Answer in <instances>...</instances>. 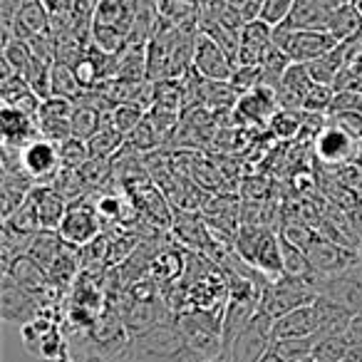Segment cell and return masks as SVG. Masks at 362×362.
Here are the masks:
<instances>
[{
    "label": "cell",
    "mask_w": 362,
    "mask_h": 362,
    "mask_svg": "<svg viewBox=\"0 0 362 362\" xmlns=\"http://www.w3.org/2000/svg\"><path fill=\"white\" fill-rule=\"evenodd\" d=\"M313 85H315V82H313L310 72H308V65L293 62L276 87L281 110H293V112L303 110V102H305V97Z\"/></svg>",
    "instance_id": "e0dca14e"
},
{
    "label": "cell",
    "mask_w": 362,
    "mask_h": 362,
    "mask_svg": "<svg viewBox=\"0 0 362 362\" xmlns=\"http://www.w3.org/2000/svg\"><path fill=\"white\" fill-rule=\"evenodd\" d=\"M52 97H65V100L75 102L82 97V85L77 77L75 67L67 62H55L52 65Z\"/></svg>",
    "instance_id": "4316f807"
},
{
    "label": "cell",
    "mask_w": 362,
    "mask_h": 362,
    "mask_svg": "<svg viewBox=\"0 0 362 362\" xmlns=\"http://www.w3.org/2000/svg\"><path fill=\"white\" fill-rule=\"evenodd\" d=\"M317 296L327 298L335 305L345 308L352 315H362V268L337 273V276H315Z\"/></svg>",
    "instance_id": "52a82bcc"
},
{
    "label": "cell",
    "mask_w": 362,
    "mask_h": 362,
    "mask_svg": "<svg viewBox=\"0 0 362 362\" xmlns=\"http://www.w3.org/2000/svg\"><path fill=\"white\" fill-rule=\"evenodd\" d=\"M60 159H62V166H67V169H82V166L92 159L90 146H87V141L77 139V136H70V139H65L60 144Z\"/></svg>",
    "instance_id": "4dcf8cb0"
},
{
    "label": "cell",
    "mask_w": 362,
    "mask_h": 362,
    "mask_svg": "<svg viewBox=\"0 0 362 362\" xmlns=\"http://www.w3.org/2000/svg\"><path fill=\"white\" fill-rule=\"evenodd\" d=\"M110 174V164L107 159H90L82 166V176H85V184H100V179H107Z\"/></svg>",
    "instance_id": "d590c367"
},
{
    "label": "cell",
    "mask_w": 362,
    "mask_h": 362,
    "mask_svg": "<svg viewBox=\"0 0 362 362\" xmlns=\"http://www.w3.org/2000/svg\"><path fill=\"white\" fill-rule=\"evenodd\" d=\"M0 127H3V146H11V149H25L28 144L42 136L35 117L13 110V107H3Z\"/></svg>",
    "instance_id": "9a60e30c"
},
{
    "label": "cell",
    "mask_w": 362,
    "mask_h": 362,
    "mask_svg": "<svg viewBox=\"0 0 362 362\" xmlns=\"http://www.w3.org/2000/svg\"><path fill=\"white\" fill-rule=\"evenodd\" d=\"M199 0H156V16L176 28H197Z\"/></svg>",
    "instance_id": "7402d4cb"
},
{
    "label": "cell",
    "mask_w": 362,
    "mask_h": 362,
    "mask_svg": "<svg viewBox=\"0 0 362 362\" xmlns=\"http://www.w3.org/2000/svg\"><path fill=\"white\" fill-rule=\"evenodd\" d=\"M57 233L67 246L85 248L100 236V211L87 202H70Z\"/></svg>",
    "instance_id": "9c48e42d"
},
{
    "label": "cell",
    "mask_w": 362,
    "mask_h": 362,
    "mask_svg": "<svg viewBox=\"0 0 362 362\" xmlns=\"http://www.w3.org/2000/svg\"><path fill=\"white\" fill-rule=\"evenodd\" d=\"M176 322L202 360L223 355V313L214 308H187L176 315Z\"/></svg>",
    "instance_id": "3957f363"
},
{
    "label": "cell",
    "mask_w": 362,
    "mask_h": 362,
    "mask_svg": "<svg viewBox=\"0 0 362 362\" xmlns=\"http://www.w3.org/2000/svg\"><path fill=\"white\" fill-rule=\"evenodd\" d=\"M281 258H283V276L288 278H308L313 276L310 261L303 248L293 246L291 241L281 238Z\"/></svg>",
    "instance_id": "83f0119b"
},
{
    "label": "cell",
    "mask_w": 362,
    "mask_h": 362,
    "mask_svg": "<svg viewBox=\"0 0 362 362\" xmlns=\"http://www.w3.org/2000/svg\"><path fill=\"white\" fill-rule=\"evenodd\" d=\"M335 112H362V90H335L327 115Z\"/></svg>",
    "instance_id": "e575fe53"
},
{
    "label": "cell",
    "mask_w": 362,
    "mask_h": 362,
    "mask_svg": "<svg viewBox=\"0 0 362 362\" xmlns=\"http://www.w3.org/2000/svg\"><path fill=\"white\" fill-rule=\"evenodd\" d=\"M194 70H197L204 80L231 82L233 72H236V62H233V57L228 55L209 33L199 30L197 52H194Z\"/></svg>",
    "instance_id": "30bf717a"
},
{
    "label": "cell",
    "mask_w": 362,
    "mask_h": 362,
    "mask_svg": "<svg viewBox=\"0 0 362 362\" xmlns=\"http://www.w3.org/2000/svg\"><path fill=\"white\" fill-rule=\"evenodd\" d=\"M161 144V134L156 132V127L151 124L149 117H144L141 119V124L136 127L134 132H132L129 136H127V146L134 151H149L154 149V146Z\"/></svg>",
    "instance_id": "1f68e13d"
},
{
    "label": "cell",
    "mask_w": 362,
    "mask_h": 362,
    "mask_svg": "<svg viewBox=\"0 0 362 362\" xmlns=\"http://www.w3.org/2000/svg\"><path fill=\"white\" fill-rule=\"evenodd\" d=\"M360 141L352 139L347 132H342L335 124H325L317 132L315 139V151L320 156V161L325 164H345V161H355Z\"/></svg>",
    "instance_id": "5bb4252c"
},
{
    "label": "cell",
    "mask_w": 362,
    "mask_h": 362,
    "mask_svg": "<svg viewBox=\"0 0 362 362\" xmlns=\"http://www.w3.org/2000/svg\"><path fill=\"white\" fill-rule=\"evenodd\" d=\"M3 276H11L13 281L23 288V291L33 293V296L40 298V300L47 296V291H57V288L52 286V281H50V276H47L45 268H42L37 261H33L28 253L18 256L16 261L3 271Z\"/></svg>",
    "instance_id": "2e32d148"
},
{
    "label": "cell",
    "mask_w": 362,
    "mask_h": 362,
    "mask_svg": "<svg viewBox=\"0 0 362 362\" xmlns=\"http://www.w3.org/2000/svg\"><path fill=\"white\" fill-rule=\"evenodd\" d=\"M327 124L340 127L352 139L362 141V112H335V115L327 117Z\"/></svg>",
    "instance_id": "836d02e7"
},
{
    "label": "cell",
    "mask_w": 362,
    "mask_h": 362,
    "mask_svg": "<svg viewBox=\"0 0 362 362\" xmlns=\"http://www.w3.org/2000/svg\"><path fill=\"white\" fill-rule=\"evenodd\" d=\"M21 164L37 187H40V184H52L55 176L60 174V169H62L60 144L40 136V139H35L33 144H28L25 149L21 151Z\"/></svg>",
    "instance_id": "8fae6325"
},
{
    "label": "cell",
    "mask_w": 362,
    "mask_h": 362,
    "mask_svg": "<svg viewBox=\"0 0 362 362\" xmlns=\"http://www.w3.org/2000/svg\"><path fill=\"white\" fill-rule=\"evenodd\" d=\"M330 16L332 8L327 0H296L286 25L296 30H325Z\"/></svg>",
    "instance_id": "ffe728a7"
},
{
    "label": "cell",
    "mask_w": 362,
    "mask_h": 362,
    "mask_svg": "<svg viewBox=\"0 0 362 362\" xmlns=\"http://www.w3.org/2000/svg\"><path fill=\"white\" fill-rule=\"evenodd\" d=\"M352 3H355V6L360 8V13H362V0H352Z\"/></svg>",
    "instance_id": "60d3db41"
},
{
    "label": "cell",
    "mask_w": 362,
    "mask_h": 362,
    "mask_svg": "<svg viewBox=\"0 0 362 362\" xmlns=\"http://www.w3.org/2000/svg\"><path fill=\"white\" fill-rule=\"evenodd\" d=\"M345 65H347V47L345 42H340L327 55L308 62V72H310L313 82H317V85H335V80L345 70Z\"/></svg>",
    "instance_id": "44dd1931"
},
{
    "label": "cell",
    "mask_w": 362,
    "mask_h": 362,
    "mask_svg": "<svg viewBox=\"0 0 362 362\" xmlns=\"http://www.w3.org/2000/svg\"><path fill=\"white\" fill-rule=\"evenodd\" d=\"M261 362H283V360H281V357H278V355H276V352H273V350H271V352H268V355H266V357H263V360H261Z\"/></svg>",
    "instance_id": "f35d334b"
},
{
    "label": "cell",
    "mask_w": 362,
    "mask_h": 362,
    "mask_svg": "<svg viewBox=\"0 0 362 362\" xmlns=\"http://www.w3.org/2000/svg\"><path fill=\"white\" fill-rule=\"evenodd\" d=\"M273 42L291 57V62H300V65H308L340 45V40L327 30H296L286 23L273 28Z\"/></svg>",
    "instance_id": "5b68a950"
},
{
    "label": "cell",
    "mask_w": 362,
    "mask_h": 362,
    "mask_svg": "<svg viewBox=\"0 0 362 362\" xmlns=\"http://www.w3.org/2000/svg\"><path fill=\"white\" fill-rule=\"evenodd\" d=\"M62 248H65V241L60 238V233L57 231H37L35 238H33L30 248H28V256L33 258V261L40 263L45 271H50V266L55 263V258L62 253Z\"/></svg>",
    "instance_id": "cb8c5ba5"
},
{
    "label": "cell",
    "mask_w": 362,
    "mask_h": 362,
    "mask_svg": "<svg viewBox=\"0 0 362 362\" xmlns=\"http://www.w3.org/2000/svg\"><path fill=\"white\" fill-rule=\"evenodd\" d=\"M273 42V25H268L266 21L256 18V21H246V25L241 28V47H238V65H261L263 52L268 50V45Z\"/></svg>",
    "instance_id": "ac0fdd59"
},
{
    "label": "cell",
    "mask_w": 362,
    "mask_h": 362,
    "mask_svg": "<svg viewBox=\"0 0 362 362\" xmlns=\"http://www.w3.org/2000/svg\"><path fill=\"white\" fill-rule=\"evenodd\" d=\"M52 65L55 62L40 60V57H33L30 67L25 72V82L33 92H35L40 100H47L52 97Z\"/></svg>",
    "instance_id": "f1b7e54d"
},
{
    "label": "cell",
    "mask_w": 362,
    "mask_h": 362,
    "mask_svg": "<svg viewBox=\"0 0 362 362\" xmlns=\"http://www.w3.org/2000/svg\"><path fill=\"white\" fill-rule=\"evenodd\" d=\"M345 340L350 345H362V315H352L350 325L345 330Z\"/></svg>",
    "instance_id": "8d00e7d4"
},
{
    "label": "cell",
    "mask_w": 362,
    "mask_h": 362,
    "mask_svg": "<svg viewBox=\"0 0 362 362\" xmlns=\"http://www.w3.org/2000/svg\"><path fill=\"white\" fill-rule=\"evenodd\" d=\"M342 362H362V345H350V352Z\"/></svg>",
    "instance_id": "74e56055"
},
{
    "label": "cell",
    "mask_w": 362,
    "mask_h": 362,
    "mask_svg": "<svg viewBox=\"0 0 362 362\" xmlns=\"http://www.w3.org/2000/svg\"><path fill=\"white\" fill-rule=\"evenodd\" d=\"M238 256L253 268L261 271L268 281L283 278V258H281V236L256 223H243L236 233Z\"/></svg>",
    "instance_id": "7a4b0ae2"
},
{
    "label": "cell",
    "mask_w": 362,
    "mask_h": 362,
    "mask_svg": "<svg viewBox=\"0 0 362 362\" xmlns=\"http://www.w3.org/2000/svg\"><path fill=\"white\" fill-rule=\"evenodd\" d=\"M308 261H310L313 276H337V273L352 271L360 266V256L345 246V243L330 241V238H320L310 243L308 248Z\"/></svg>",
    "instance_id": "ba28073f"
},
{
    "label": "cell",
    "mask_w": 362,
    "mask_h": 362,
    "mask_svg": "<svg viewBox=\"0 0 362 362\" xmlns=\"http://www.w3.org/2000/svg\"><path fill=\"white\" fill-rule=\"evenodd\" d=\"M202 362H226V360H221V357H214V360H202Z\"/></svg>",
    "instance_id": "ab89813d"
},
{
    "label": "cell",
    "mask_w": 362,
    "mask_h": 362,
    "mask_svg": "<svg viewBox=\"0 0 362 362\" xmlns=\"http://www.w3.org/2000/svg\"><path fill=\"white\" fill-rule=\"evenodd\" d=\"M33 202H35V214H37V221H40V228L57 231L62 218H65L70 202L52 184H40V187L33 189Z\"/></svg>",
    "instance_id": "d6986e66"
},
{
    "label": "cell",
    "mask_w": 362,
    "mask_h": 362,
    "mask_svg": "<svg viewBox=\"0 0 362 362\" xmlns=\"http://www.w3.org/2000/svg\"><path fill=\"white\" fill-rule=\"evenodd\" d=\"M0 313L3 320L16 322V325H28V322L37 320L42 313L40 298L33 293L23 291L11 276H3V296H0Z\"/></svg>",
    "instance_id": "4fadbf2b"
},
{
    "label": "cell",
    "mask_w": 362,
    "mask_h": 362,
    "mask_svg": "<svg viewBox=\"0 0 362 362\" xmlns=\"http://www.w3.org/2000/svg\"><path fill=\"white\" fill-rule=\"evenodd\" d=\"M332 97H335V87L332 85H313L310 92H308L305 102H303V110L310 112V115H325L330 112Z\"/></svg>",
    "instance_id": "d6a6232c"
},
{
    "label": "cell",
    "mask_w": 362,
    "mask_h": 362,
    "mask_svg": "<svg viewBox=\"0 0 362 362\" xmlns=\"http://www.w3.org/2000/svg\"><path fill=\"white\" fill-rule=\"evenodd\" d=\"M127 357L134 362H202L176 320H161L132 337Z\"/></svg>",
    "instance_id": "6da1fadb"
},
{
    "label": "cell",
    "mask_w": 362,
    "mask_h": 362,
    "mask_svg": "<svg viewBox=\"0 0 362 362\" xmlns=\"http://www.w3.org/2000/svg\"><path fill=\"white\" fill-rule=\"evenodd\" d=\"M124 144H127V136L122 134V132H117L115 127L107 122V115H105V127L87 141L92 159H112Z\"/></svg>",
    "instance_id": "d4e9b609"
},
{
    "label": "cell",
    "mask_w": 362,
    "mask_h": 362,
    "mask_svg": "<svg viewBox=\"0 0 362 362\" xmlns=\"http://www.w3.org/2000/svg\"><path fill=\"white\" fill-rule=\"evenodd\" d=\"M273 320L271 315H266L263 310H258L256 315L248 320V325L238 332L231 340V345L223 350L221 360L226 362H261L263 357L271 352L273 347Z\"/></svg>",
    "instance_id": "8992f818"
},
{
    "label": "cell",
    "mask_w": 362,
    "mask_h": 362,
    "mask_svg": "<svg viewBox=\"0 0 362 362\" xmlns=\"http://www.w3.org/2000/svg\"><path fill=\"white\" fill-rule=\"evenodd\" d=\"M322 330H325V308H322V300L317 298V300L278 317L276 325H273V337L276 340L313 337V335H320Z\"/></svg>",
    "instance_id": "7c38bea8"
},
{
    "label": "cell",
    "mask_w": 362,
    "mask_h": 362,
    "mask_svg": "<svg viewBox=\"0 0 362 362\" xmlns=\"http://www.w3.org/2000/svg\"><path fill=\"white\" fill-rule=\"evenodd\" d=\"M317 300L315 276L308 278H278V281H266L261 293V310L271 315L273 320Z\"/></svg>",
    "instance_id": "277c9868"
},
{
    "label": "cell",
    "mask_w": 362,
    "mask_h": 362,
    "mask_svg": "<svg viewBox=\"0 0 362 362\" xmlns=\"http://www.w3.org/2000/svg\"><path fill=\"white\" fill-rule=\"evenodd\" d=\"M70 127H72V136H77V139H82V141H90L92 136L105 127V115H102L97 107L80 105L72 112Z\"/></svg>",
    "instance_id": "484cf974"
},
{
    "label": "cell",
    "mask_w": 362,
    "mask_h": 362,
    "mask_svg": "<svg viewBox=\"0 0 362 362\" xmlns=\"http://www.w3.org/2000/svg\"><path fill=\"white\" fill-rule=\"evenodd\" d=\"M144 117L146 115H144V110H141L139 105H134V102H127V105H117L115 110H112V115H107V122H110L117 132H122L124 136H129L132 132L141 124V119H144Z\"/></svg>",
    "instance_id": "f546056e"
},
{
    "label": "cell",
    "mask_w": 362,
    "mask_h": 362,
    "mask_svg": "<svg viewBox=\"0 0 362 362\" xmlns=\"http://www.w3.org/2000/svg\"><path fill=\"white\" fill-rule=\"evenodd\" d=\"M325 30L330 33V35H335L340 42L355 37L357 33L362 30V13H360V8H357L355 3H347V6L332 11V16H330V21H327Z\"/></svg>",
    "instance_id": "603a6c76"
}]
</instances>
